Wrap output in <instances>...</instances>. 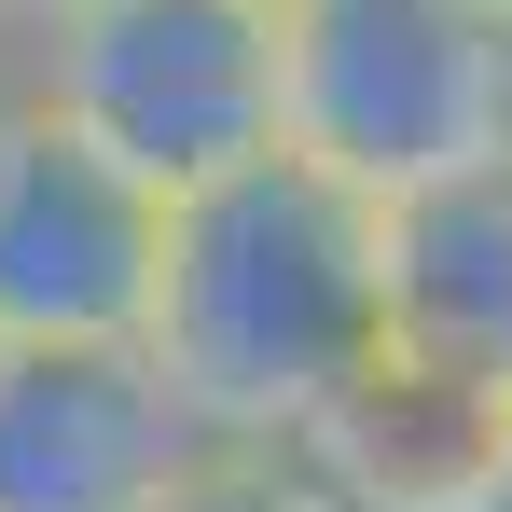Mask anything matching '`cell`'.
I'll use <instances>...</instances> for the list:
<instances>
[{"mask_svg": "<svg viewBox=\"0 0 512 512\" xmlns=\"http://www.w3.org/2000/svg\"><path fill=\"white\" fill-rule=\"evenodd\" d=\"M374 208L263 153L167 208L139 360L167 374L194 443H305L374 374Z\"/></svg>", "mask_w": 512, "mask_h": 512, "instance_id": "1", "label": "cell"}, {"mask_svg": "<svg viewBox=\"0 0 512 512\" xmlns=\"http://www.w3.org/2000/svg\"><path fill=\"white\" fill-rule=\"evenodd\" d=\"M277 153L360 208L512 167V0H305V14H277Z\"/></svg>", "mask_w": 512, "mask_h": 512, "instance_id": "2", "label": "cell"}, {"mask_svg": "<svg viewBox=\"0 0 512 512\" xmlns=\"http://www.w3.org/2000/svg\"><path fill=\"white\" fill-rule=\"evenodd\" d=\"M14 84L153 208L277 153V14L250 0H84L70 28L14 42Z\"/></svg>", "mask_w": 512, "mask_h": 512, "instance_id": "3", "label": "cell"}, {"mask_svg": "<svg viewBox=\"0 0 512 512\" xmlns=\"http://www.w3.org/2000/svg\"><path fill=\"white\" fill-rule=\"evenodd\" d=\"M167 208L125 167H97L70 125H42L28 84L0 111V346H139Z\"/></svg>", "mask_w": 512, "mask_h": 512, "instance_id": "4", "label": "cell"}, {"mask_svg": "<svg viewBox=\"0 0 512 512\" xmlns=\"http://www.w3.org/2000/svg\"><path fill=\"white\" fill-rule=\"evenodd\" d=\"M194 416L139 346H0V512H153Z\"/></svg>", "mask_w": 512, "mask_h": 512, "instance_id": "5", "label": "cell"}, {"mask_svg": "<svg viewBox=\"0 0 512 512\" xmlns=\"http://www.w3.org/2000/svg\"><path fill=\"white\" fill-rule=\"evenodd\" d=\"M374 333L443 388L512 402V167L374 208Z\"/></svg>", "mask_w": 512, "mask_h": 512, "instance_id": "6", "label": "cell"}, {"mask_svg": "<svg viewBox=\"0 0 512 512\" xmlns=\"http://www.w3.org/2000/svg\"><path fill=\"white\" fill-rule=\"evenodd\" d=\"M291 457L333 485V512H512V402L443 388L388 346Z\"/></svg>", "mask_w": 512, "mask_h": 512, "instance_id": "7", "label": "cell"}, {"mask_svg": "<svg viewBox=\"0 0 512 512\" xmlns=\"http://www.w3.org/2000/svg\"><path fill=\"white\" fill-rule=\"evenodd\" d=\"M153 512H333V485H319L291 443H194V471H180Z\"/></svg>", "mask_w": 512, "mask_h": 512, "instance_id": "8", "label": "cell"}, {"mask_svg": "<svg viewBox=\"0 0 512 512\" xmlns=\"http://www.w3.org/2000/svg\"><path fill=\"white\" fill-rule=\"evenodd\" d=\"M84 0H0V42H42V28H70Z\"/></svg>", "mask_w": 512, "mask_h": 512, "instance_id": "9", "label": "cell"}, {"mask_svg": "<svg viewBox=\"0 0 512 512\" xmlns=\"http://www.w3.org/2000/svg\"><path fill=\"white\" fill-rule=\"evenodd\" d=\"M0 111H14V42H0Z\"/></svg>", "mask_w": 512, "mask_h": 512, "instance_id": "10", "label": "cell"}, {"mask_svg": "<svg viewBox=\"0 0 512 512\" xmlns=\"http://www.w3.org/2000/svg\"><path fill=\"white\" fill-rule=\"evenodd\" d=\"M250 14H305V0H250Z\"/></svg>", "mask_w": 512, "mask_h": 512, "instance_id": "11", "label": "cell"}]
</instances>
